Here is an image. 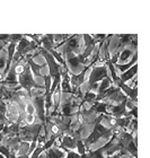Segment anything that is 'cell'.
<instances>
[{
    "label": "cell",
    "instance_id": "cell-7",
    "mask_svg": "<svg viewBox=\"0 0 150 158\" xmlns=\"http://www.w3.org/2000/svg\"><path fill=\"white\" fill-rule=\"evenodd\" d=\"M82 37L78 36V35H71L69 36L68 40L65 41V51L63 53H75V54H79V49H80V40Z\"/></svg>",
    "mask_w": 150,
    "mask_h": 158
},
{
    "label": "cell",
    "instance_id": "cell-22",
    "mask_svg": "<svg viewBox=\"0 0 150 158\" xmlns=\"http://www.w3.org/2000/svg\"><path fill=\"white\" fill-rule=\"evenodd\" d=\"M0 154L5 158H11V152L7 146H0Z\"/></svg>",
    "mask_w": 150,
    "mask_h": 158
},
{
    "label": "cell",
    "instance_id": "cell-5",
    "mask_svg": "<svg viewBox=\"0 0 150 158\" xmlns=\"http://www.w3.org/2000/svg\"><path fill=\"white\" fill-rule=\"evenodd\" d=\"M95 62H96V61L93 60V61H91L89 64H87L79 73H71L69 71V75H70V79H69V80H70V85H71L72 89H73L75 92H76V88H79V87L85 82L86 73H87V71L93 67V64H94Z\"/></svg>",
    "mask_w": 150,
    "mask_h": 158
},
{
    "label": "cell",
    "instance_id": "cell-2",
    "mask_svg": "<svg viewBox=\"0 0 150 158\" xmlns=\"http://www.w3.org/2000/svg\"><path fill=\"white\" fill-rule=\"evenodd\" d=\"M103 118H105L104 115H99L97 118V121H96V124L94 127V130L91 131L90 135L87 137V138L84 140V146L85 148L89 147L90 145H93L94 142H96L97 140H99L101 138L105 137V135H112V132H113V129L111 128H106L104 125L102 124L101 122Z\"/></svg>",
    "mask_w": 150,
    "mask_h": 158
},
{
    "label": "cell",
    "instance_id": "cell-23",
    "mask_svg": "<svg viewBox=\"0 0 150 158\" xmlns=\"http://www.w3.org/2000/svg\"><path fill=\"white\" fill-rule=\"evenodd\" d=\"M62 150L65 152H67L65 158H81V156L79 155L78 152H73V150H69V149H65V148H62Z\"/></svg>",
    "mask_w": 150,
    "mask_h": 158
},
{
    "label": "cell",
    "instance_id": "cell-1",
    "mask_svg": "<svg viewBox=\"0 0 150 158\" xmlns=\"http://www.w3.org/2000/svg\"><path fill=\"white\" fill-rule=\"evenodd\" d=\"M18 85L20 86V88L26 90L28 96L32 98V89L33 88H37V89H42L43 87L41 85H39L37 82L35 81V79L33 77V73L31 71L30 67L25 64L22 71L18 73Z\"/></svg>",
    "mask_w": 150,
    "mask_h": 158
},
{
    "label": "cell",
    "instance_id": "cell-8",
    "mask_svg": "<svg viewBox=\"0 0 150 158\" xmlns=\"http://www.w3.org/2000/svg\"><path fill=\"white\" fill-rule=\"evenodd\" d=\"M127 101L121 102L118 105H108L107 112L108 116H113V118H122V116H127Z\"/></svg>",
    "mask_w": 150,
    "mask_h": 158
},
{
    "label": "cell",
    "instance_id": "cell-11",
    "mask_svg": "<svg viewBox=\"0 0 150 158\" xmlns=\"http://www.w3.org/2000/svg\"><path fill=\"white\" fill-rule=\"evenodd\" d=\"M40 42L42 44V48L44 50H46L48 52H50L51 50H54V46H56V43L53 41V35H43V36H40Z\"/></svg>",
    "mask_w": 150,
    "mask_h": 158
},
{
    "label": "cell",
    "instance_id": "cell-16",
    "mask_svg": "<svg viewBox=\"0 0 150 158\" xmlns=\"http://www.w3.org/2000/svg\"><path fill=\"white\" fill-rule=\"evenodd\" d=\"M137 71H138V63H135L133 67H131L130 69L127 70L125 73H121L120 80L123 82V84H127V80H131L132 77H134L135 75H137Z\"/></svg>",
    "mask_w": 150,
    "mask_h": 158
},
{
    "label": "cell",
    "instance_id": "cell-24",
    "mask_svg": "<svg viewBox=\"0 0 150 158\" xmlns=\"http://www.w3.org/2000/svg\"><path fill=\"white\" fill-rule=\"evenodd\" d=\"M5 52H2V54H0V70H5L6 68V62H7V54H5Z\"/></svg>",
    "mask_w": 150,
    "mask_h": 158
},
{
    "label": "cell",
    "instance_id": "cell-27",
    "mask_svg": "<svg viewBox=\"0 0 150 158\" xmlns=\"http://www.w3.org/2000/svg\"><path fill=\"white\" fill-rule=\"evenodd\" d=\"M3 46H5V44H0V52L3 50Z\"/></svg>",
    "mask_w": 150,
    "mask_h": 158
},
{
    "label": "cell",
    "instance_id": "cell-15",
    "mask_svg": "<svg viewBox=\"0 0 150 158\" xmlns=\"http://www.w3.org/2000/svg\"><path fill=\"white\" fill-rule=\"evenodd\" d=\"M138 61V54L137 53H134L133 56H132V60H131L130 62L127 63H116V64H114L115 69H119L121 71V73H125L127 70H129L131 68V67H133L135 63H137Z\"/></svg>",
    "mask_w": 150,
    "mask_h": 158
},
{
    "label": "cell",
    "instance_id": "cell-4",
    "mask_svg": "<svg viewBox=\"0 0 150 158\" xmlns=\"http://www.w3.org/2000/svg\"><path fill=\"white\" fill-rule=\"evenodd\" d=\"M33 106L35 109L39 118L42 121V127L44 129L45 138L48 137V127H46V110H45V97L43 96H37L33 99Z\"/></svg>",
    "mask_w": 150,
    "mask_h": 158
},
{
    "label": "cell",
    "instance_id": "cell-21",
    "mask_svg": "<svg viewBox=\"0 0 150 158\" xmlns=\"http://www.w3.org/2000/svg\"><path fill=\"white\" fill-rule=\"evenodd\" d=\"M76 148L78 149V154L80 156H84L86 154V148L84 146V142L80 138L76 139Z\"/></svg>",
    "mask_w": 150,
    "mask_h": 158
},
{
    "label": "cell",
    "instance_id": "cell-6",
    "mask_svg": "<svg viewBox=\"0 0 150 158\" xmlns=\"http://www.w3.org/2000/svg\"><path fill=\"white\" fill-rule=\"evenodd\" d=\"M67 56V60H65V63H67V67H68L69 71L71 73H75L76 71L80 70L81 71L85 66H82L81 61L79 59L78 54H75V53H67L65 54Z\"/></svg>",
    "mask_w": 150,
    "mask_h": 158
},
{
    "label": "cell",
    "instance_id": "cell-13",
    "mask_svg": "<svg viewBox=\"0 0 150 158\" xmlns=\"http://www.w3.org/2000/svg\"><path fill=\"white\" fill-rule=\"evenodd\" d=\"M45 158H65V152L60 147H51L45 150Z\"/></svg>",
    "mask_w": 150,
    "mask_h": 158
},
{
    "label": "cell",
    "instance_id": "cell-26",
    "mask_svg": "<svg viewBox=\"0 0 150 158\" xmlns=\"http://www.w3.org/2000/svg\"><path fill=\"white\" fill-rule=\"evenodd\" d=\"M107 158H121V154H115V155H110Z\"/></svg>",
    "mask_w": 150,
    "mask_h": 158
},
{
    "label": "cell",
    "instance_id": "cell-3",
    "mask_svg": "<svg viewBox=\"0 0 150 158\" xmlns=\"http://www.w3.org/2000/svg\"><path fill=\"white\" fill-rule=\"evenodd\" d=\"M108 76V68L107 66H95L90 71L88 79V90L96 93V89L98 87V84L103 79L107 78Z\"/></svg>",
    "mask_w": 150,
    "mask_h": 158
},
{
    "label": "cell",
    "instance_id": "cell-25",
    "mask_svg": "<svg viewBox=\"0 0 150 158\" xmlns=\"http://www.w3.org/2000/svg\"><path fill=\"white\" fill-rule=\"evenodd\" d=\"M34 111H35V109H34V106L32 104H28L26 106V112L28 113V115H32L33 113H34Z\"/></svg>",
    "mask_w": 150,
    "mask_h": 158
},
{
    "label": "cell",
    "instance_id": "cell-20",
    "mask_svg": "<svg viewBox=\"0 0 150 158\" xmlns=\"http://www.w3.org/2000/svg\"><path fill=\"white\" fill-rule=\"evenodd\" d=\"M43 79H44V84H45V93H44V96H48V95H50V89H51V85H52V79H51L49 73H48V75H44Z\"/></svg>",
    "mask_w": 150,
    "mask_h": 158
},
{
    "label": "cell",
    "instance_id": "cell-9",
    "mask_svg": "<svg viewBox=\"0 0 150 158\" xmlns=\"http://www.w3.org/2000/svg\"><path fill=\"white\" fill-rule=\"evenodd\" d=\"M26 64L28 67H30V69H31V71H32V73L34 75V76H36V77H42L43 78V76L44 75H42V69L43 68H45L46 67V63H43V64H37V63L33 60V58H32V56H26Z\"/></svg>",
    "mask_w": 150,
    "mask_h": 158
},
{
    "label": "cell",
    "instance_id": "cell-17",
    "mask_svg": "<svg viewBox=\"0 0 150 158\" xmlns=\"http://www.w3.org/2000/svg\"><path fill=\"white\" fill-rule=\"evenodd\" d=\"M95 102H97V95H96V93L91 92V90H87V93H86L85 96H84V98H82L80 105L87 103V104H89V105L91 106Z\"/></svg>",
    "mask_w": 150,
    "mask_h": 158
},
{
    "label": "cell",
    "instance_id": "cell-12",
    "mask_svg": "<svg viewBox=\"0 0 150 158\" xmlns=\"http://www.w3.org/2000/svg\"><path fill=\"white\" fill-rule=\"evenodd\" d=\"M107 120H110V121L112 122V124L115 125V127H119V128H127V125H130L132 118H131V116H122V118H111L108 116Z\"/></svg>",
    "mask_w": 150,
    "mask_h": 158
},
{
    "label": "cell",
    "instance_id": "cell-28",
    "mask_svg": "<svg viewBox=\"0 0 150 158\" xmlns=\"http://www.w3.org/2000/svg\"><path fill=\"white\" fill-rule=\"evenodd\" d=\"M0 158H5V157H3V156L1 155V154H0Z\"/></svg>",
    "mask_w": 150,
    "mask_h": 158
},
{
    "label": "cell",
    "instance_id": "cell-14",
    "mask_svg": "<svg viewBox=\"0 0 150 158\" xmlns=\"http://www.w3.org/2000/svg\"><path fill=\"white\" fill-rule=\"evenodd\" d=\"M61 147L69 150H73L76 148V139L68 135H63L61 137Z\"/></svg>",
    "mask_w": 150,
    "mask_h": 158
},
{
    "label": "cell",
    "instance_id": "cell-19",
    "mask_svg": "<svg viewBox=\"0 0 150 158\" xmlns=\"http://www.w3.org/2000/svg\"><path fill=\"white\" fill-rule=\"evenodd\" d=\"M134 53L133 51L130 49V48H125V49H123L122 51L120 52V56H119V60H118V63L120 62H125L130 56H133Z\"/></svg>",
    "mask_w": 150,
    "mask_h": 158
},
{
    "label": "cell",
    "instance_id": "cell-18",
    "mask_svg": "<svg viewBox=\"0 0 150 158\" xmlns=\"http://www.w3.org/2000/svg\"><path fill=\"white\" fill-rule=\"evenodd\" d=\"M73 106L75 104H72V101L71 99H68V101H65L63 103V105H62V114L65 116V118H70V116H72V109H73Z\"/></svg>",
    "mask_w": 150,
    "mask_h": 158
},
{
    "label": "cell",
    "instance_id": "cell-10",
    "mask_svg": "<svg viewBox=\"0 0 150 158\" xmlns=\"http://www.w3.org/2000/svg\"><path fill=\"white\" fill-rule=\"evenodd\" d=\"M112 85H113V84H112V80L110 77L103 79V80L98 84L97 93H96V95H97V102H102V99L104 97L105 93L107 92V89L110 88Z\"/></svg>",
    "mask_w": 150,
    "mask_h": 158
}]
</instances>
